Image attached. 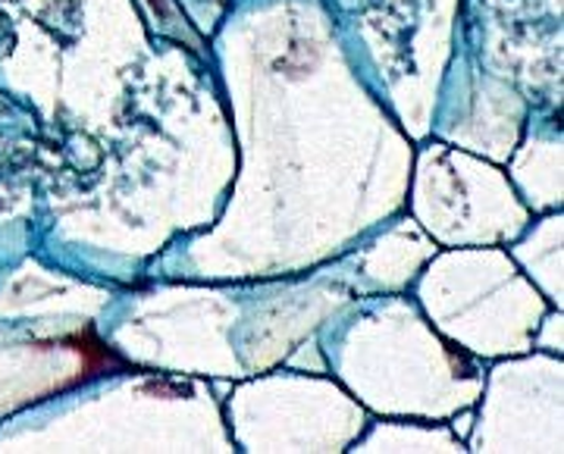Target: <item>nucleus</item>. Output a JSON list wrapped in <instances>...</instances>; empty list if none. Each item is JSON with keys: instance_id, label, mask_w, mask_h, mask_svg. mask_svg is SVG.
<instances>
[{"instance_id": "1", "label": "nucleus", "mask_w": 564, "mask_h": 454, "mask_svg": "<svg viewBox=\"0 0 564 454\" xmlns=\"http://www.w3.org/2000/svg\"><path fill=\"white\" fill-rule=\"evenodd\" d=\"M76 352H79L85 360H88V367H85V374H91V370H98V367H107V364H113V357H110V352L104 348V345H98V342H91L88 336L76 338Z\"/></svg>"}]
</instances>
